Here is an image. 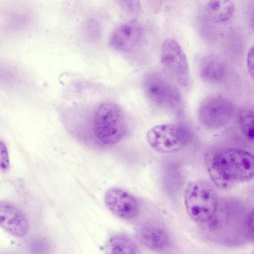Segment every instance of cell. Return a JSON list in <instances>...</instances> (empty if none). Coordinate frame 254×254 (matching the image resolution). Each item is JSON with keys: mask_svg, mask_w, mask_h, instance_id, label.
<instances>
[{"mask_svg": "<svg viewBox=\"0 0 254 254\" xmlns=\"http://www.w3.org/2000/svg\"><path fill=\"white\" fill-rule=\"evenodd\" d=\"M204 160L211 180L219 188L228 189L254 178V155L246 150H212L206 154Z\"/></svg>", "mask_w": 254, "mask_h": 254, "instance_id": "1", "label": "cell"}, {"mask_svg": "<svg viewBox=\"0 0 254 254\" xmlns=\"http://www.w3.org/2000/svg\"><path fill=\"white\" fill-rule=\"evenodd\" d=\"M92 131L96 139L105 145H112L121 141L126 135L127 124L125 114L117 104L104 102L94 111Z\"/></svg>", "mask_w": 254, "mask_h": 254, "instance_id": "2", "label": "cell"}, {"mask_svg": "<svg viewBox=\"0 0 254 254\" xmlns=\"http://www.w3.org/2000/svg\"><path fill=\"white\" fill-rule=\"evenodd\" d=\"M184 200L189 215L199 223L210 221L216 212L218 203L217 194L213 187L202 180L194 181L188 184Z\"/></svg>", "mask_w": 254, "mask_h": 254, "instance_id": "3", "label": "cell"}, {"mask_svg": "<svg viewBox=\"0 0 254 254\" xmlns=\"http://www.w3.org/2000/svg\"><path fill=\"white\" fill-rule=\"evenodd\" d=\"M145 94L156 105L176 113L183 110V99L178 88L170 79L158 73L146 76L143 82Z\"/></svg>", "mask_w": 254, "mask_h": 254, "instance_id": "4", "label": "cell"}, {"mask_svg": "<svg viewBox=\"0 0 254 254\" xmlns=\"http://www.w3.org/2000/svg\"><path fill=\"white\" fill-rule=\"evenodd\" d=\"M184 127L173 124H161L151 128L146 133L150 147L160 153H172L184 148L190 140Z\"/></svg>", "mask_w": 254, "mask_h": 254, "instance_id": "5", "label": "cell"}, {"mask_svg": "<svg viewBox=\"0 0 254 254\" xmlns=\"http://www.w3.org/2000/svg\"><path fill=\"white\" fill-rule=\"evenodd\" d=\"M161 62L174 80L183 87L188 86L190 80V70L186 54L175 40L166 39L162 43Z\"/></svg>", "mask_w": 254, "mask_h": 254, "instance_id": "6", "label": "cell"}, {"mask_svg": "<svg viewBox=\"0 0 254 254\" xmlns=\"http://www.w3.org/2000/svg\"><path fill=\"white\" fill-rule=\"evenodd\" d=\"M235 114L234 104L228 99L212 96L200 105L198 117L201 123L210 128H219L227 125Z\"/></svg>", "mask_w": 254, "mask_h": 254, "instance_id": "7", "label": "cell"}, {"mask_svg": "<svg viewBox=\"0 0 254 254\" xmlns=\"http://www.w3.org/2000/svg\"><path fill=\"white\" fill-rule=\"evenodd\" d=\"M143 36V29L138 22L127 21L115 28L110 36L109 43L117 51L129 52L139 45Z\"/></svg>", "mask_w": 254, "mask_h": 254, "instance_id": "8", "label": "cell"}, {"mask_svg": "<svg viewBox=\"0 0 254 254\" xmlns=\"http://www.w3.org/2000/svg\"><path fill=\"white\" fill-rule=\"evenodd\" d=\"M108 208L117 216L124 219L135 217L139 212L136 199L130 193L118 188L108 189L104 195Z\"/></svg>", "mask_w": 254, "mask_h": 254, "instance_id": "9", "label": "cell"}, {"mask_svg": "<svg viewBox=\"0 0 254 254\" xmlns=\"http://www.w3.org/2000/svg\"><path fill=\"white\" fill-rule=\"evenodd\" d=\"M0 225L7 233L17 237L25 236L29 227L28 220L23 213L6 201L0 203Z\"/></svg>", "mask_w": 254, "mask_h": 254, "instance_id": "10", "label": "cell"}, {"mask_svg": "<svg viewBox=\"0 0 254 254\" xmlns=\"http://www.w3.org/2000/svg\"><path fill=\"white\" fill-rule=\"evenodd\" d=\"M139 241L147 248L160 250L168 244L169 237L166 230L161 226L153 223H146L137 230Z\"/></svg>", "mask_w": 254, "mask_h": 254, "instance_id": "11", "label": "cell"}, {"mask_svg": "<svg viewBox=\"0 0 254 254\" xmlns=\"http://www.w3.org/2000/svg\"><path fill=\"white\" fill-rule=\"evenodd\" d=\"M234 11L235 5L231 0H211L205 3L202 12L208 20L222 23L228 20Z\"/></svg>", "mask_w": 254, "mask_h": 254, "instance_id": "12", "label": "cell"}, {"mask_svg": "<svg viewBox=\"0 0 254 254\" xmlns=\"http://www.w3.org/2000/svg\"><path fill=\"white\" fill-rule=\"evenodd\" d=\"M224 64L218 58L208 56L203 59L199 65L201 78L208 83H217L223 79L226 74Z\"/></svg>", "mask_w": 254, "mask_h": 254, "instance_id": "13", "label": "cell"}, {"mask_svg": "<svg viewBox=\"0 0 254 254\" xmlns=\"http://www.w3.org/2000/svg\"><path fill=\"white\" fill-rule=\"evenodd\" d=\"M107 254H135L136 247L131 238L125 234L112 236L106 246Z\"/></svg>", "mask_w": 254, "mask_h": 254, "instance_id": "14", "label": "cell"}, {"mask_svg": "<svg viewBox=\"0 0 254 254\" xmlns=\"http://www.w3.org/2000/svg\"><path fill=\"white\" fill-rule=\"evenodd\" d=\"M238 123L244 136L254 144V109H245L241 111Z\"/></svg>", "mask_w": 254, "mask_h": 254, "instance_id": "15", "label": "cell"}, {"mask_svg": "<svg viewBox=\"0 0 254 254\" xmlns=\"http://www.w3.org/2000/svg\"><path fill=\"white\" fill-rule=\"evenodd\" d=\"M245 228L247 235L252 241L254 242V207L247 216Z\"/></svg>", "mask_w": 254, "mask_h": 254, "instance_id": "16", "label": "cell"}, {"mask_svg": "<svg viewBox=\"0 0 254 254\" xmlns=\"http://www.w3.org/2000/svg\"><path fill=\"white\" fill-rule=\"evenodd\" d=\"M0 156L1 170L6 172L10 167V163L6 146L2 140L0 144Z\"/></svg>", "mask_w": 254, "mask_h": 254, "instance_id": "17", "label": "cell"}, {"mask_svg": "<svg viewBox=\"0 0 254 254\" xmlns=\"http://www.w3.org/2000/svg\"><path fill=\"white\" fill-rule=\"evenodd\" d=\"M121 3L123 8L131 12H137L140 8V3L138 1L124 0L121 1Z\"/></svg>", "mask_w": 254, "mask_h": 254, "instance_id": "18", "label": "cell"}, {"mask_svg": "<svg viewBox=\"0 0 254 254\" xmlns=\"http://www.w3.org/2000/svg\"><path fill=\"white\" fill-rule=\"evenodd\" d=\"M247 66L250 75L254 78V46L249 50L247 58Z\"/></svg>", "mask_w": 254, "mask_h": 254, "instance_id": "19", "label": "cell"}]
</instances>
